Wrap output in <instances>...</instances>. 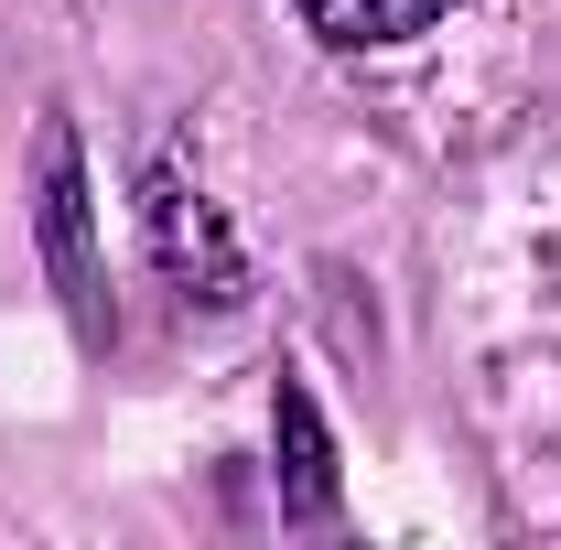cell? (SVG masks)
Segmentation results:
<instances>
[{
    "instance_id": "6da1fadb",
    "label": "cell",
    "mask_w": 561,
    "mask_h": 550,
    "mask_svg": "<svg viewBox=\"0 0 561 550\" xmlns=\"http://www.w3.org/2000/svg\"><path fill=\"white\" fill-rule=\"evenodd\" d=\"M151 195V249H162V271L184 280L195 302H238V249H227V227H216V206L206 195H184V173H151L140 184Z\"/></svg>"
},
{
    "instance_id": "7a4b0ae2",
    "label": "cell",
    "mask_w": 561,
    "mask_h": 550,
    "mask_svg": "<svg viewBox=\"0 0 561 550\" xmlns=\"http://www.w3.org/2000/svg\"><path fill=\"white\" fill-rule=\"evenodd\" d=\"M291 11H302L335 55H389V44H421L454 0H291Z\"/></svg>"
},
{
    "instance_id": "3957f363",
    "label": "cell",
    "mask_w": 561,
    "mask_h": 550,
    "mask_svg": "<svg viewBox=\"0 0 561 550\" xmlns=\"http://www.w3.org/2000/svg\"><path fill=\"white\" fill-rule=\"evenodd\" d=\"M280 507L291 518H335V454L302 389H280Z\"/></svg>"
},
{
    "instance_id": "277c9868",
    "label": "cell",
    "mask_w": 561,
    "mask_h": 550,
    "mask_svg": "<svg viewBox=\"0 0 561 550\" xmlns=\"http://www.w3.org/2000/svg\"><path fill=\"white\" fill-rule=\"evenodd\" d=\"M44 227H55V260H66L76 313L98 324V291H87V249H76V140H66V130L44 140Z\"/></svg>"
}]
</instances>
